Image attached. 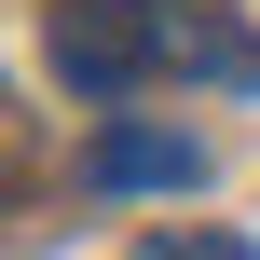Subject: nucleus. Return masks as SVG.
I'll return each mask as SVG.
<instances>
[{
	"instance_id": "nucleus-1",
	"label": "nucleus",
	"mask_w": 260,
	"mask_h": 260,
	"mask_svg": "<svg viewBox=\"0 0 260 260\" xmlns=\"http://www.w3.org/2000/svg\"><path fill=\"white\" fill-rule=\"evenodd\" d=\"M151 69H165V0H69V14H55V82H69V96L110 110V96H137Z\"/></svg>"
},
{
	"instance_id": "nucleus-2",
	"label": "nucleus",
	"mask_w": 260,
	"mask_h": 260,
	"mask_svg": "<svg viewBox=\"0 0 260 260\" xmlns=\"http://www.w3.org/2000/svg\"><path fill=\"white\" fill-rule=\"evenodd\" d=\"M206 178V137H178V123H96V151H82V192H192Z\"/></svg>"
},
{
	"instance_id": "nucleus-3",
	"label": "nucleus",
	"mask_w": 260,
	"mask_h": 260,
	"mask_svg": "<svg viewBox=\"0 0 260 260\" xmlns=\"http://www.w3.org/2000/svg\"><path fill=\"white\" fill-rule=\"evenodd\" d=\"M137 260H260V247H247V233H151Z\"/></svg>"
}]
</instances>
